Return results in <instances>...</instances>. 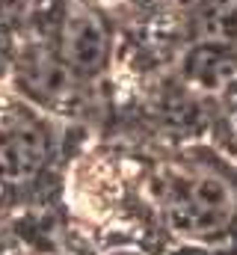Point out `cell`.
<instances>
[{"mask_svg":"<svg viewBox=\"0 0 237 255\" xmlns=\"http://www.w3.org/2000/svg\"><path fill=\"white\" fill-rule=\"evenodd\" d=\"M237 214V190L229 178L211 169L190 172L166 184V217L178 232L211 241L223 235Z\"/></svg>","mask_w":237,"mask_h":255,"instance_id":"1","label":"cell"},{"mask_svg":"<svg viewBox=\"0 0 237 255\" xmlns=\"http://www.w3.org/2000/svg\"><path fill=\"white\" fill-rule=\"evenodd\" d=\"M107 27L83 0L68 3L59 24V57L77 77H92L107 63Z\"/></svg>","mask_w":237,"mask_h":255,"instance_id":"2","label":"cell"},{"mask_svg":"<svg viewBox=\"0 0 237 255\" xmlns=\"http://www.w3.org/2000/svg\"><path fill=\"white\" fill-rule=\"evenodd\" d=\"M48 157V133L33 116L12 113L0 119V178L6 184L30 181Z\"/></svg>","mask_w":237,"mask_h":255,"instance_id":"3","label":"cell"},{"mask_svg":"<svg viewBox=\"0 0 237 255\" xmlns=\"http://www.w3.org/2000/svg\"><path fill=\"white\" fill-rule=\"evenodd\" d=\"M27 83L33 92H39L45 101H68L74 95V71L59 60H51L45 54H36L27 60Z\"/></svg>","mask_w":237,"mask_h":255,"instance_id":"4","label":"cell"}]
</instances>
